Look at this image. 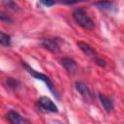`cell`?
Returning a JSON list of instances; mask_svg holds the SVG:
<instances>
[{
    "mask_svg": "<svg viewBox=\"0 0 124 124\" xmlns=\"http://www.w3.org/2000/svg\"><path fill=\"white\" fill-rule=\"evenodd\" d=\"M0 19H1L2 21H5V22H12V21H13L4 12H1V13H0Z\"/></svg>",
    "mask_w": 124,
    "mask_h": 124,
    "instance_id": "16",
    "label": "cell"
},
{
    "mask_svg": "<svg viewBox=\"0 0 124 124\" xmlns=\"http://www.w3.org/2000/svg\"><path fill=\"white\" fill-rule=\"evenodd\" d=\"M98 96H99L100 102H101V104L103 105L105 110L108 111V112H110V111L113 109V103H112V101H111L108 97H107L106 95H104V94H102V93H99Z\"/></svg>",
    "mask_w": 124,
    "mask_h": 124,
    "instance_id": "9",
    "label": "cell"
},
{
    "mask_svg": "<svg viewBox=\"0 0 124 124\" xmlns=\"http://www.w3.org/2000/svg\"><path fill=\"white\" fill-rule=\"evenodd\" d=\"M0 44L4 46H11V36L1 32V34H0Z\"/></svg>",
    "mask_w": 124,
    "mask_h": 124,
    "instance_id": "11",
    "label": "cell"
},
{
    "mask_svg": "<svg viewBox=\"0 0 124 124\" xmlns=\"http://www.w3.org/2000/svg\"><path fill=\"white\" fill-rule=\"evenodd\" d=\"M7 119L11 123H13V124H20V123H26V122H28L23 116H21L16 110H10L7 113Z\"/></svg>",
    "mask_w": 124,
    "mask_h": 124,
    "instance_id": "6",
    "label": "cell"
},
{
    "mask_svg": "<svg viewBox=\"0 0 124 124\" xmlns=\"http://www.w3.org/2000/svg\"><path fill=\"white\" fill-rule=\"evenodd\" d=\"M95 63L98 65V66H100V67H105L106 66V61L104 60V59H102V58H96L95 59Z\"/></svg>",
    "mask_w": 124,
    "mask_h": 124,
    "instance_id": "17",
    "label": "cell"
},
{
    "mask_svg": "<svg viewBox=\"0 0 124 124\" xmlns=\"http://www.w3.org/2000/svg\"><path fill=\"white\" fill-rule=\"evenodd\" d=\"M38 107L40 109H43L45 111H50V112H57V107L56 105L47 97H41L38 102Z\"/></svg>",
    "mask_w": 124,
    "mask_h": 124,
    "instance_id": "3",
    "label": "cell"
},
{
    "mask_svg": "<svg viewBox=\"0 0 124 124\" xmlns=\"http://www.w3.org/2000/svg\"><path fill=\"white\" fill-rule=\"evenodd\" d=\"M61 64L67 70V72H69L70 74H75L78 71V65L72 58H69V57L63 58L61 60Z\"/></svg>",
    "mask_w": 124,
    "mask_h": 124,
    "instance_id": "7",
    "label": "cell"
},
{
    "mask_svg": "<svg viewBox=\"0 0 124 124\" xmlns=\"http://www.w3.org/2000/svg\"><path fill=\"white\" fill-rule=\"evenodd\" d=\"M40 2H41V4H43L46 7H51L55 4L54 0H40Z\"/></svg>",
    "mask_w": 124,
    "mask_h": 124,
    "instance_id": "15",
    "label": "cell"
},
{
    "mask_svg": "<svg viewBox=\"0 0 124 124\" xmlns=\"http://www.w3.org/2000/svg\"><path fill=\"white\" fill-rule=\"evenodd\" d=\"M75 87H76L77 91H78L84 99L90 100V99L92 98V93H91L89 87H88L85 83H83V82H81V81H77V82L75 83Z\"/></svg>",
    "mask_w": 124,
    "mask_h": 124,
    "instance_id": "4",
    "label": "cell"
},
{
    "mask_svg": "<svg viewBox=\"0 0 124 124\" xmlns=\"http://www.w3.org/2000/svg\"><path fill=\"white\" fill-rule=\"evenodd\" d=\"M3 5L11 11H18L19 10V7L17 6V4H16V2H14L13 0H3Z\"/></svg>",
    "mask_w": 124,
    "mask_h": 124,
    "instance_id": "12",
    "label": "cell"
},
{
    "mask_svg": "<svg viewBox=\"0 0 124 124\" xmlns=\"http://www.w3.org/2000/svg\"><path fill=\"white\" fill-rule=\"evenodd\" d=\"M22 65L24 66V68L26 69V71H27L30 75H32L35 78H37V79H40V80L44 81V82L46 83V85L47 86V88H48V89L51 91V93L54 95V97H55V98H57V99H59V94H58L57 90L55 89L54 84L52 83V81L50 80V78H49L47 76H46L45 74H42V73H39V72L35 71L33 68H31V67H30L29 65H27L26 63H22Z\"/></svg>",
    "mask_w": 124,
    "mask_h": 124,
    "instance_id": "2",
    "label": "cell"
},
{
    "mask_svg": "<svg viewBox=\"0 0 124 124\" xmlns=\"http://www.w3.org/2000/svg\"><path fill=\"white\" fill-rule=\"evenodd\" d=\"M7 84L12 88H17L19 86V82L16 79L12 78H7Z\"/></svg>",
    "mask_w": 124,
    "mask_h": 124,
    "instance_id": "13",
    "label": "cell"
},
{
    "mask_svg": "<svg viewBox=\"0 0 124 124\" xmlns=\"http://www.w3.org/2000/svg\"><path fill=\"white\" fill-rule=\"evenodd\" d=\"M60 3L66 4V5H73L76 3H79V2H84V1H88V0H58Z\"/></svg>",
    "mask_w": 124,
    "mask_h": 124,
    "instance_id": "14",
    "label": "cell"
},
{
    "mask_svg": "<svg viewBox=\"0 0 124 124\" xmlns=\"http://www.w3.org/2000/svg\"><path fill=\"white\" fill-rule=\"evenodd\" d=\"M77 45H78V46L79 47V49H80L84 54H86V55H88V56H95V55L97 54V51H96L91 46H89L88 44H86V43H84V42L78 41V42L77 43Z\"/></svg>",
    "mask_w": 124,
    "mask_h": 124,
    "instance_id": "8",
    "label": "cell"
},
{
    "mask_svg": "<svg viewBox=\"0 0 124 124\" xmlns=\"http://www.w3.org/2000/svg\"><path fill=\"white\" fill-rule=\"evenodd\" d=\"M42 46L45 48H46V49H48L49 51H52V52H56L60 48L58 42L53 38H46V39H44L43 42H42Z\"/></svg>",
    "mask_w": 124,
    "mask_h": 124,
    "instance_id": "5",
    "label": "cell"
},
{
    "mask_svg": "<svg viewBox=\"0 0 124 124\" xmlns=\"http://www.w3.org/2000/svg\"><path fill=\"white\" fill-rule=\"evenodd\" d=\"M95 6L101 10H110L113 4L111 1H108V0H100L95 3Z\"/></svg>",
    "mask_w": 124,
    "mask_h": 124,
    "instance_id": "10",
    "label": "cell"
},
{
    "mask_svg": "<svg viewBox=\"0 0 124 124\" xmlns=\"http://www.w3.org/2000/svg\"><path fill=\"white\" fill-rule=\"evenodd\" d=\"M73 18L74 20L82 28L87 30H92L95 27L94 21L90 18V16L87 15V13L82 9H77L73 13Z\"/></svg>",
    "mask_w": 124,
    "mask_h": 124,
    "instance_id": "1",
    "label": "cell"
}]
</instances>
